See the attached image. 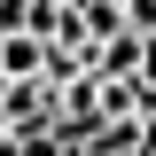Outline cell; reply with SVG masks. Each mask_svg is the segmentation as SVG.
<instances>
[{
	"mask_svg": "<svg viewBox=\"0 0 156 156\" xmlns=\"http://www.w3.org/2000/svg\"><path fill=\"white\" fill-rule=\"evenodd\" d=\"M133 70H140V78H156V31L140 39V62H133Z\"/></svg>",
	"mask_w": 156,
	"mask_h": 156,
	"instance_id": "cell-1",
	"label": "cell"
},
{
	"mask_svg": "<svg viewBox=\"0 0 156 156\" xmlns=\"http://www.w3.org/2000/svg\"><path fill=\"white\" fill-rule=\"evenodd\" d=\"M133 140H140V148H156V109H140V133H133Z\"/></svg>",
	"mask_w": 156,
	"mask_h": 156,
	"instance_id": "cell-2",
	"label": "cell"
}]
</instances>
